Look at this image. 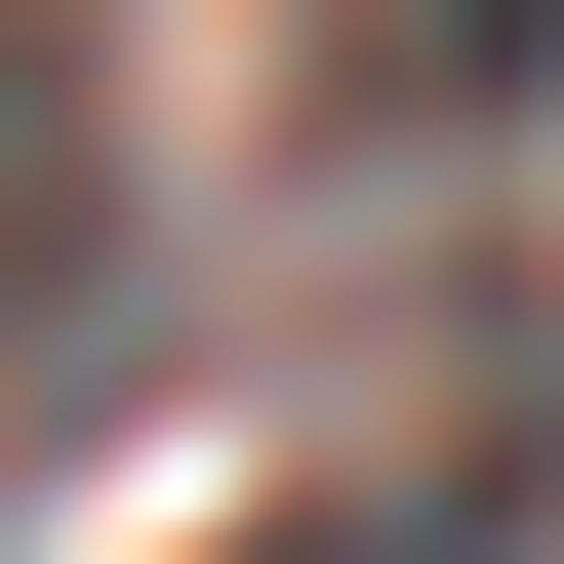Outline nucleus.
Returning a JSON list of instances; mask_svg holds the SVG:
<instances>
[{"mask_svg":"<svg viewBox=\"0 0 564 564\" xmlns=\"http://www.w3.org/2000/svg\"><path fill=\"white\" fill-rule=\"evenodd\" d=\"M121 323V121H82V41H0V364H82Z\"/></svg>","mask_w":564,"mask_h":564,"instance_id":"nucleus-1","label":"nucleus"}]
</instances>
